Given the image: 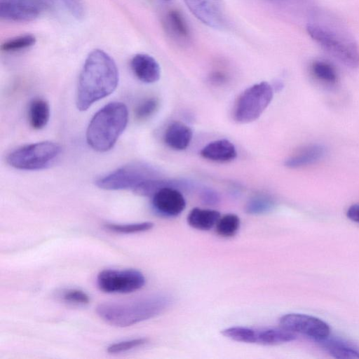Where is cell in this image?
<instances>
[{"instance_id": "3", "label": "cell", "mask_w": 359, "mask_h": 359, "mask_svg": "<svg viewBox=\"0 0 359 359\" xmlns=\"http://www.w3.org/2000/svg\"><path fill=\"white\" fill-rule=\"evenodd\" d=\"M128 111L125 104L110 102L91 118L86 130V140L94 150L104 152L111 149L125 130Z\"/></svg>"}, {"instance_id": "4", "label": "cell", "mask_w": 359, "mask_h": 359, "mask_svg": "<svg viewBox=\"0 0 359 359\" xmlns=\"http://www.w3.org/2000/svg\"><path fill=\"white\" fill-rule=\"evenodd\" d=\"M306 30L317 43L341 64L351 69L359 67V48L349 37L318 23L308 24Z\"/></svg>"}, {"instance_id": "7", "label": "cell", "mask_w": 359, "mask_h": 359, "mask_svg": "<svg viewBox=\"0 0 359 359\" xmlns=\"http://www.w3.org/2000/svg\"><path fill=\"white\" fill-rule=\"evenodd\" d=\"M273 95V87L266 81L248 88L240 94L235 102L234 119L241 123L257 120L271 102Z\"/></svg>"}, {"instance_id": "13", "label": "cell", "mask_w": 359, "mask_h": 359, "mask_svg": "<svg viewBox=\"0 0 359 359\" xmlns=\"http://www.w3.org/2000/svg\"><path fill=\"white\" fill-rule=\"evenodd\" d=\"M130 67L135 76L143 83H152L160 79V66L157 61L148 54L135 55L130 60Z\"/></svg>"}, {"instance_id": "9", "label": "cell", "mask_w": 359, "mask_h": 359, "mask_svg": "<svg viewBox=\"0 0 359 359\" xmlns=\"http://www.w3.org/2000/svg\"><path fill=\"white\" fill-rule=\"evenodd\" d=\"M281 327L299 333L318 342L330 335L329 325L323 320L306 314L287 313L280 318Z\"/></svg>"}, {"instance_id": "30", "label": "cell", "mask_w": 359, "mask_h": 359, "mask_svg": "<svg viewBox=\"0 0 359 359\" xmlns=\"http://www.w3.org/2000/svg\"><path fill=\"white\" fill-rule=\"evenodd\" d=\"M69 13L78 20L85 16V7L81 0H62Z\"/></svg>"}, {"instance_id": "32", "label": "cell", "mask_w": 359, "mask_h": 359, "mask_svg": "<svg viewBox=\"0 0 359 359\" xmlns=\"http://www.w3.org/2000/svg\"><path fill=\"white\" fill-rule=\"evenodd\" d=\"M346 216L351 221L359 224V203L351 205L347 210Z\"/></svg>"}, {"instance_id": "14", "label": "cell", "mask_w": 359, "mask_h": 359, "mask_svg": "<svg viewBox=\"0 0 359 359\" xmlns=\"http://www.w3.org/2000/svg\"><path fill=\"white\" fill-rule=\"evenodd\" d=\"M163 25L167 34L177 43L188 44L191 40L190 29L184 17L179 11H168L164 16Z\"/></svg>"}, {"instance_id": "20", "label": "cell", "mask_w": 359, "mask_h": 359, "mask_svg": "<svg viewBox=\"0 0 359 359\" xmlns=\"http://www.w3.org/2000/svg\"><path fill=\"white\" fill-rule=\"evenodd\" d=\"M220 218V213L215 210L193 208L188 217L187 222L191 227L208 231L216 225Z\"/></svg>"}, {"instance_id": "19", "label": "cell", "mask_w": 359, "mask_h": 359, "mask_svg": "<svg viewBox=\"0 0 359 359\" xmlns=\"http://www.w3.org/2000/svg\"><path fill=\"white\" fill-rule=\"evenodd\" d=\"M318 343L335 358L359 359V348L345 339L330 335Z\"/></svg>"}, {"instance_id": "22", "label": "cell", "mask_w": 359, "mask_h": 359, "mask_svg": "<svg viewBox=\"0 0 359 359\" xmlns=\"http://www.w3.org/2000/svg\"><path fill=\"white\" fill-rule=\"evenodd\" d=\"M311 72L316 79L327 84H334L337 81V73L334 67L323 60L314 61L311 65Z\"/></svg>"}, {"instance_id": "29", "label": "cell", "mask_w": 359, "mask_h": 359, "mask_svg": "<svg viewBox=\"0 0 359 359\" xmlns=\"http://www.w3.org/2000/svg\"><path fill=\"white\" fill-rule=\"evenodd\" d=\"M60 297L65 302L74 304H87L90 302L89 296L78 289L66 290L62 292Z\"/></svg>"}, {"instance_id": "21", "label": "cell", "mask_w": 359, "mask_h": 359, "mask_svg": "<svg viewBox=\"0 0 359 359\" xmlns=\"http://www.w3.org/2000/svg\"><path fill=\"white\" fill-rule=\"evenodd\" d=\"M50 106L42 98H36L29 103L28 118L31 126L36 130L44 128L50 118Z\"/></svg>"}, {"instance_id": "12", "label": "cell", "mask_w": 359, "mask_h": 359, "mask_svg": "<svg viewBox=\"0 0 359 359\" xmlns=\"http://www.w3.org/2000/svg\"><path fill=\"white\" fill-rule=\"evenodd\" d=\"M151 197L154 209L163 216H177L186 207V201L182 194L175 187H164L158 189Z\"/></svg>"}, {"instance_id": "25", "label": "cell", "mask_w": 359, "mask_h": 359, "mask_svg": "<svg viewBox=\"0 0 359 359\" xmlns=\"http://www.w3.org/2000/svg\"><path fill=\"white\" fill-rule=\"evenodd\" d=\"M274 205V202L271 198L257 196L248 202L245 211L251 215H260L270 212Z\"/></svg>"}, {"instance_id": "2", "label": "cell", "mask_w": 359, "mask_h": 359, "mask_svg": "<svg viewBox=\"0 0 359 359\" xmlns=\"http://www.w3.org/2000/svg\"><path fill=\"white\" fill-rule=\"evenodd\" d=\"M172 302L171 297L155 294L135 299L102 303L96 307V313L107 323L125 327L161 314Z\"/></svg>"}, {"instance_id": "28", "label": "cell", "mask_w": 359, "mask_h": 359, "mask_svg": "<svg viewBox=\"0 0 359 359\" xmlns=\"http://www.w3.org/2000/svg\"><path fill=\"white\" fill-rule=\"evenodd\" d=\"M147 339L146 338H137L133 339L125 340L110 344L107 351L111 354H116L124 353L137 347L142 346L147 344Z\"/></svg>"}, {"instance_id": "11", "label": "cell", "mask_w": 359, "mask_h": 359, "mask_svg": "<svg viewBox=\"0 0 359 359\" xmlns=\"http://www.w3.org/2000/svg\"><path fill=\"white\" fill-rule=\"evenodd\" d=\"M43 0H0V17L12 22H29L37 18L45 8Z\"/></svg>"}, {"instance_id": "26", "label": "cell", "mask_w": 359, "mask_h": 359, "mask_svg": "<svg viewBox=\"0 0 359 359\" xmlns=\"http://www.w3.org/2000/svg\"><path fill=\"white\" fill-rule=\"evenodd\" d=\"M104 226L109 231L116 233H134L149 231L153 228L154 224L150 222H144L133 224L107 223L104 224Z\"/></svg>"}, {"instance_id": "15", "label": "cell", "mask_w": 359, "mask_h": 359, "mask_svg": "<svg viewBox=\"0 0 359 359\" xmlns=\"http://www.w3.org/2000/svg\"><path fill=\"white\" fill-rule=\"evenodd\" d=\"M325 148L319 144H311L302 147L288 157L285 165L290 168H298L313 164L323 158Z\"/></svg>"}, {"instance_id": "16", "label": "cell", "mask_w": 359, "mask_h": 359, "mask_svg": "<svg viewBox=\"0 0 359 359\" xmlns=\"http://www.w3.org/2000/svg\"><path fill=\"white\" fill-rule=\"evenodd\" d=\"M294 333L281 328H251L250 343L263 345H277L293 341Z\"/></svg>"}, {"instance_id": "6", "label": "cell", "mask_w": 359, "mask_h": 359, "mask_svg": "<svg viewBox=\"0 0 359 359\" xmlns=\"http://www.w3.org/2000/svg\"><path fill=\"white\" fill-rule=\"evenodd\" d=\"M158 173L151 165L135 162L123 165L99 177L96 185L105 190L132 189L135 191L145 182L158 178Z\"/></svg>"}, {"instance_id": "24", "label": "cell", "mask_w": 359, "mask_h": 359, "mask_svg": "<svg viewBox=\"0 0 359 359\" xmlns=\"http://www.w3.org/2000/svg\"><path fill=\"white\" fill-rule=\"evenodd\" d=\"M36 41L32 34H24L11 38L1 44V49L5 52H17L33 46Z\"/></svg>"}, {"instance_id": "27", "label": "cell", "mask_w": 359, "mask_h": 359, "mask_svg": "<svg viewBox=\"0 0 359 359\" xmlns=\"http://www.w3.org/2000/svg\"><path fill=\"white\" fill-rule=\"evenodd\" d=\"M158 107V100L155 97H149L142 100L136 107L135 115L138 120H146L155 114Z\"/></svg>"}, {"instance_id": "33", "label": "cell", "mask_w": 359, "mask_h": 359, "mask_svg": "<svg viewBox=\"0 0 359 359\" xmlns=\"http://www.w3.org/2000/svg\"><path fill=\"white\" fill-rule=\"evenodd\" d=\"M225 78H226L225 75L221 72H214L211 75V79H212V81H214V82L222 83V81H224L225 80Z\"/></svg>"}, {"instance_id": "10", "label": "cell", "mask_w": 359, "mask_h": 359, "mask_svg": "<svg viewBox=\"0 0 359 359\" xmlns=\"http://www.w3.org/2000/svg\"><path fill=\"white\" fill-rule=\"evenodd\" d=\"M191 13L204 25L218 29L227 27L224 0H184Z\"/></svg>"}, {"instance_id": "31", "label": "cell", "mask_w": 359, "mask_h": 359, "mask_svg": "<svg viewBox=\"0 0 359 359\" xmlns=\"http://www.w3.org/2000/svg\"><path fill=\"white\" fill-rule=\"evenodd\" d=\"M201 201L208 205H214L219 202V194L211 189H204L200 194Z\"/></svg>"}, {"instance_id": "8", "label": "cell", "mask_w": 359, "mask_h": 359, "mask_svg": "<svg viewBox=\"0 0 359 359\" xmlns=\"http://www.w3.org/2000/svg\"><path fill=\"white\" fill-rule=\"evenodd\" d=\"M144 283L142 273L132 269H104L97 276L98 287L107 293H130L141 289Z\"/></svg>"}, {"instance_id": "1", "label": "cell", "mask_w": 359, "mask_h": 359, "mask_svg": "<svg viewBox=\"0 0 359 359\" xmlns=\"http://www.w3.org/2000/svg\"><path fill=\"white\" fill-rule=\"evenodd\" d=\"M118 83V71L114 60L100 49L87 56L79 77L76 107L87 110L95 102L109 95Z\"/></svg>"}, {"instance_id": "5", "label": "cell", "mask_w": 359, "mask_h": 359, "mask_svg": "<svg viewBox=\"0 0 359 359\" xmlns=\"http://www.w3.org/2000/svg\"><path fill=\"white\" fill-rule=\"evenodd\" d=\"M61 147L50 141H43L20 147L10 152L8 163L17 169L41 170L49 166L61 153Z\"/></svg>"}, {"instance_id": "17", "label": "cell", "mask_w": 359, "mask_h": 359, "mask_svg": "<svg viewBox=\"0 0 359 359\" xmlns=\"http://www.w3.org/2000/svg\"><path fill=\"white\" fill-rule=\"evenodd\" d=\"M192 130L184 123L174 121L166 128L163 139L165 143L175 150H184L192 139Z\"/></svg>"}, {"instance_id": "18", "label": "cell", "mask_w": 359, "mask_h": 359, "mask_svg": "<svg viewBox=\"0 0 359 359\" xmlns=\"http://www.w3.org/2000/svg\"><path fill=\"white\" fill-rule=\"evenodd\" d=\"M200 154L203 158L216 162H228L233 160L237 155L235 146L226 139L210 142L201 149Z\"/></svg>"}, {"instance_id": "23", "label": "cell", "mask_w": 359, "mask_h": 359, "mask_svg": "<svg viewBox=\"0 0 359 359\" xmlns=\"http://www.w3.org/2000/svg\"><path fill=\"white\" fill-rule=\"evenodd\" d=\"M215 226L216 232L220 236L232 237L239 229L240 219L235 214H226L220 217Z\"/></svg>"}]
</instances>
